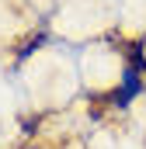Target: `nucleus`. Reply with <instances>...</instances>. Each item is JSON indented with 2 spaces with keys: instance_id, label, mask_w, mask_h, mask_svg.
<instances>
[]
</instances>
